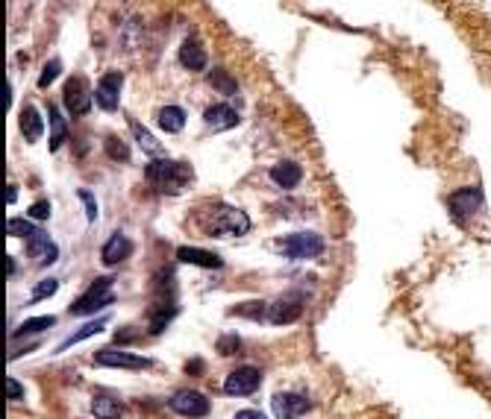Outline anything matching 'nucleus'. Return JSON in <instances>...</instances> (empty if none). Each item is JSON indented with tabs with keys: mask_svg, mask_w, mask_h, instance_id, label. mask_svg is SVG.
<instances>
[{
	"mask_svg": "<svg viewBox=\"0 0 491 419\" xmlns=\"http://www.w3.org/2000/svg\"><path fill=\"white\" fill-rule=\"evenodd\" d=\"M27 217H30V220H47V217H51V203H47V199H39V203H32Z\"/></svg>",
	"mask_w": 491,
	"mask_h": 419,
	"instance_id": "nucleus-33",
	"label": "nucleus"
},
{
	"mask_svg": "<svg viewBox=\"0 0 491 419\" xmlns=\"http://www.w3.org/2000/svg\"><path fill=\"white\" fill-rule=\"evenodd\" d=\"M112 276H101V279H94V284L91 288L79 296V299H74V305L68 308V314L71 317H86V314H94V311H101V308H106V305H115V293H112Z\"/></svg>",
	"mask_w": 491,
	"mask_h": 419,
	"instance_id": "nucleus-2",
	"label": "nucleus"
},
{
	"mask_svg": "<svg viewBox=\"0 0 491 419\" xmlns=\"http://www.w3.org/2000/svg\"><path fill=\"white\" fill-rule=\"evenodd\" d=\"M147 182L159 191V194H179L189 182H191V167L183 161H171V159H153L144 171Z\"/></svg>",
	"mask_w": 491,
	"mask_h": 419,
	"instance_id": "nucleus-1",
	"label": "nucleus"
},
{
	"mask_svg": "<svg viewBox=\"0 0 491 419\" xmlns=\"http://www.w3.org/2000/svg\"><path fill=\"white\" fill-rule=\"evenodd\" d=\"M168 408L179 416H189V419H200L209 413V399L198 390H177L171 399H168Z\"/></svg>",
	"mask_w": 491,
	"mask_h": 419,
	"instance_id": "nucleus-6",
	"label": "nucleus"
},
{
	"mask_svg": "<svg viewBox=\"0 0 491 419\" xmlns=\"http://www.w3.org/2000/svg\"><path fill=\"white\" fill-rule=\"evenodd\" d=\"M91 413H94L97 419H121V416H124V405H121L118 399L97 393V396L91 399Z\"/></svg>",
	"mask_w": 491,
	"mask_h": 419,
	"instance_id": "nucleus-21",
	"label": "nucleus"
},
{
	"mask_svg": "<svg viewBox=\"0 0 491 419\" xmlns=\"http://www.w3.org/2000/svg\"><path fill=\"white\" fill-rule=\"evenodd\" d=\"M203 226H206V232L212 234V238H218V234H244L250 229V217L244 211H238V208L218 206Z\"/></svg>",
	"mask_w": 491,
	"mask_h": 419,
	"instance_id": "nucleus-3",
	"label": "nucleus"
},
{
	"mask_svg": "<svg viewBox=\"0 0 491 419\" xmlns=\"http://www.w3.org/2000/svg\"><path fill=\"white\" fill-rule=\"evenodd\" d=\"M15 197H18V191H15V185H9V188H6V203H9V206L15 203Z\"/></svg>",
	"mask_w": 491,
	"mask_h": 419,
	"instance_id": "nucleus-38",
	"label": "nucleus"
},
{
	"mask_svg": "<svg viewBox=\"0 0 491 419\" xmlns=\"http://www.w3.org/2000/svg\"><path fill=\"white\" fill-rule=\"evenodd\" d=\"M262 384V373L256 370V366H238V370H233L230 375H227L224 381V393L227 396H250L259 390Z\"/></svg>",
	"mask_w": 491,
	"mask_h": 419,
	"instance_id": "nucleus-7",
	"label": "nucleus"
},
{
	"mask_svg": "<svg viewBox=\"0 0 491 419\" xmlns=\"http://www.w3.org/2000/svg\"><path fill=\"white\" fill-rule=\"evenodd\" d=\"M300 314H303V299L300 296H283V299H276L274 305H268V323L286 326V323L298 320Z\"/></svg>",
	"mask_w": 491,
	"mask_h": 419,
	"instance_id": "nucleus-12",
	"label": "nucleus"
},
{
	"mask_svg": "<svg viewBox=\"0 0 491 419\" xmlns=\"http://www.w3.org/2000/svg\"><path fill=\"white\" fill-rule=\"evenodd\" d=\"M271 408H274L276 419H300V416L309 413L312 401H309L303 393H276L271 399Z\"/></svg>",
	"mask_w": 491,
	"mask_h": 419,
	"instance_id": "nucleus-8",
	"label": "nucleus"
},
{
	"mask_svg": "<svg viewBox=\"0 0 491 419\" xmlns=\"http://www.w3.org/2000/svg\"><path fill=\"white\" fill-rule=\"evenodd\" d=\"M203 121H206V126L209 129H218V132H224V129H233V126H238V112L233 109V106H227V103H215V106H209L206 112H203Z\"/></svg>",
	"mask_w": 491,
	"mask_h": 419,
	"instance_id": "nucleus-14",
	"label": "nucleus"
},
{
	"mask_svg": "<svg viewBox=\"0 0 491 419\" xmlns=\"http://www.w3.org/2000/svg\"><path fill=\"white\" fill-rule=\"evenodd\" d=\"M209 86L215 88V91H221V94H230V97L238 91V82L227 74V71H212L209 74Z\"/></svg>",
	"mask_w": 491,
	"mask_h": 419,
	"instance_id": "nucleus-26",
	"label": "nucleus"
},
{
	"mask_svg": "<svg viewBox=\"0 0 491 419\" xmlns=\"http://www.w3.org/2000/svg\"><path fill=\"white\" fill-rule=\"evenodd\" d=\"M233 317H253V320L265 323L268 320V305L265 302H244L241 308H230Z\"/></svg>",
	"mask_w": 491,
	"mask_h": 419,
	"instance_id": "nucleus-27",
	"label": "nucleus"
},
{
	"mask_svg": "<svg viewBox=\"0 0 491 419\" xmlns=\"http://www.w3.org/2000/svg\"><path fill=\"white\" fill-rule=\"evenodd\" d=\"M483 203V194H480V188H462V191H456L453 197H450V214L456 217V220H465L468 214H473L477 211V206Z\"/></svg>",
	"mask_w": 491,
	"mask_h": 419,
	"instance_id": "nucleus-13",
	"label": "nucleus"
},
{
	"mask_svg": "<svg viewBox=\"0 0 491 419\" xmlns=\"http://www.w3.org/2000/svg\"><path fill=\"white\" fill-rule=\"evenodd\" d=\"M47 121H51V141H47V147H51V153H56V149L68 141V124H65V117L56 106L47 109Z\"/></svg>",
	"mask_w": 491,
	"mask_h": 419,
	"instance_id": "nucleus-20",
	"label": "nucleus"
},
{
	"mask_svg": "<svg viewBox=\"0 0 491 419\" xmlns=\"http://www.w3.org/2000/svg\"><path fill=\"white\" fill-rule=\"evenodd\" d=\"M129 126H133V132H136V141H139V147L144 149V153H151V156H159L162 153V147H159V141L151 135V132H147L139 121H129Z\"/></svg>",
	"mask_w": 491,
	"mask_h": 419,
	"instance_id": "nucleus-25",
	"label": "nucleus"
},
{
	"mask_svg": "<svg viewBox=\"0 0 491 419\" xmlns=\"http://www.w3.org/2000/svg\"><path fill=\"white\" fill-rule=\"evenodd\" d=\"M121 86H124V74L121 71H109L106 77H101V82H97V91H94L97 106H101L103 112H115L118 109Z\"/></svg>",
	"mask_w": 491,
	"mask_h": 419,
	"instance_id": "nucleus-10",
	"label": "nucleus"
},
{
	"mask_svg": "<svg viewBox=\"0 0 491 419\" xmlns=\"http://www.w3.org/2000/svg\"><path fill=\"white\" fill-rule=\"evenodd\" d=\"M156 124L174 135V132H179V129L186 126V109H179V106H165V109H159Z\"/></svg>",
	"mask_w": 491,
	"mask_h": 419,
	"instance_id": "nucleus-23",
	"label": "nucleus"
},
{
	"mask_svg": "<svg viewBox=\"0 0 491 419\" xmlns=\"http://www.w3.org/2000/svg\"><path fill=\"white\" fill-rule=\"evenodd\" d=\"M129 253H133V244H129V238H124V232H115L112 238L103 244V261L109 264V267H115L118 261H124Z\"/></svg>",
	"mask_w": 491,
	"mask_h": 419,
	"instance_id": "nucleus-16",
	"label": "nucleus"
},
{
	"mask_svg": "<svg viewBox=\"0 0 491 419\" xmlns=\"http://www.w3.org/2000/svg\"><path fill=\"white\" fill-rule=\"evenodd\" d=\"M77 197L83 199V206H86V217H89V223L97 220V203H94V197L89 191H77Z\"/></svg>",
	"mask_w": 491,
	"mask_h": 419,
	"instance_id": "nucleus-34",
	"label": "nucleus"
},
{
	"mask_svg": "<svg viewBox=\"0 0 491 419\" xmlns=\"http://www.w3.org/2000/svg\"><path fill=\"white\" fill-rule=\"evenodd\" d=\"M27 253L30 258L36 261V267H51L56 258H59V246L53 244V238L47 232H36V234H30V246H27Z\"/></svg>",
	"mask_w": 491,
	"mask_h": 419,
	"instance_id": "nucleus-11",
	"label": "nucleus"
},
{
	"mask_svg": "<svg viewBox=\"0 0 491 419\" xmlns=\"http://www.w3.org/2000/svg\"><path fill=\"white\" fill-rule=\"evenodd\" d=\"M39 229L32 226V220L27 217V220H21V217H12V220H6V234H12V238H27V234H36Z\"/></svg>",
	"mask_w": 491,
	"mask_h": 419,
	"instance_id": "nucleus-28",
	"label": "nucleus"
},
{
	"mask_svg": "<svg viewBox=\"0 0 491 419\" xmlns=\"http://www.w3.org/2000/svg\"><path fill=\"white\" fill-rule=\"evenodd\" d=\"M9 103H12V88H9V82L4 86V106L9 109Z\"/></svg>",
	"mask_w": 491,
	"mask_h": 419,
	"instance_id": "nucleus-37",
	"label": "nucleus"
},
{
	"mask_svg": "<svg viewBox=\"0 0 491 419\" xmlns=\"http://www.w3.org/2000/svg\"><path fill=\"white\" fill-rule=\"evenodd\" d=\"M6 390H9V399H24V387L15 378H6Z\"/></svg>",
	"mask_w": 491,
	"mask_h": 419,
	"instance_id": "nucleus-35",
	"label": "nucleus"
},
{
	"mask_svg": "<svg viewBox=\"0 0 491 419\" xmlns=\"http://www.w3.org/2000/svg\"><path fill=\"white\" fill-rule=\"evenodd\" d=\"M271 179L280 188H298L303 179V171H300V164H294V161H280L271 167Z\"/></svg>",
	"mask_w": 491,
	"mask_h": 419,
	"instance_id": "nucleus-17",
	"label": "nucleus"
},
{
	"mask_svg": "<svg viewBox=\"0 0 491 419\" xmlns=\"http://www.w3.org/2000/svg\"><path fill=\"white\" fill-rule=\"evenodd\" d=\"M177 258L183 264H194V267H206V270H221L224 261L215 253H206V249H194V246H179Z\"/></svg>",
	"mask_w": 491,
	"mask_h": 419,
	"instance_id": "nucleus-15",
	"label": "nucleus"
},
{
	"mask_svg": "<svg viewBox=\"0 0 491 419\" xmlns=\"http://www.w3.org/2000/svg\"><path fill=\"white\" fill-rule=\"evenodd\" d=\"M280 249L291 261H309V258H318L324 253V238L315 232H298V234H288L280 244Z\"/></svg>",
	"mask_w": 491,
	"mask_h": 419,
	"instance_id": "nucleus-4",
	"label": "nucleus"
},
{
	"mask_svg": "<svg viewBox=\"0 0 491 419\" xmlns=\"http://www.w3.org/2000/svg\"><path fill=\"white\" fill-rule=\"evenodd\" d=\"M179 62H183V68H189V71H203L206 68V50L200 47V41L189 39L179 47Z\"/></svg>",
	"mask_w": 491,
	"mask_h": 419,
	"instance_id": "nucleus-19",
	"label": "nucleus"
},
{
	"mask_svg": "<svg viewBox=\"0 0 491 419\" xmlns=\"http://www.w3.org/2000/svg\"><path fill=\"white\" fill-rule=\"evenodd\" d=\"M18 124H21V132H24V138H27V141H39V138H42V129H44V124H42V114H39V109L32 106V103H27V106L21 109Z\"/></svg>",
	"mask_w": 491,
	"mask_h": 419,
	"instance_id": "nucleus-18",
	"label": "nucleus"
},
{
	"mask_svg": "<svg viewBox=\"0 0 491 419\" xmlns=\"http://www.w3.org/2000/svg\"><path fill=\"white\" fill-rule=\"evenodd\" d=\"M53 326H56V317H30V320H24L9 334V340H21V338H27V334H42V331L53 328Z\"/></svg>",
	"mask_w": 491,
	"mask_h": 419,
	"instance_id": "nucleus-22",
	"label": "nucleus"
},
{
	"mask_svg": "<svg viewBox=\"0 0 491 419\" xmlns=\"http://www.w3.org/2000/svg\"><path fill=\"white\" fill-rule=\"evenodd\" d=\"M106 153H109L112 159H115V161H127V159H129V149H127V144H124V141H118L115 135H109V138H106Z\"/></svg>",
	"mask_w": 491,
	"mask_h": 419,
	"instance_id": "nucleus-30",
	"label": "nucleus"
},
{
	"mask_svg": "<svg viewBox=\"0 0 491 419\" xmlns=\"http://www.w3.org/2000/svg\"><path fill=\"white\" fill-rule=\"evenodd\" d=\"M94 364L97 366H118V370H151L153 361L141 358L136 352H121V349H101L94 352Z\"/></svg>",
	"mask_w": 491,
	"mask_h": 419,
	"instance_id": "nucleus-5",
	"label": "nucleus"
},
{
	"mask_svg": "<svg viewBox=\"0 0 491 419\" xmlns=\"http://www.w3.org/2000/svg\"><path fill=\"white\" fill-rule=\"evenodd\" d=\"M103 326H106V317H101V320H91V323H86L79 331H74L71 338H65L62 343H59V349L56 352H65V349H71V346H77V343H83V340H89V338H94V334H101L103 331Z\"/></svg>",
	"mask_w": 491,
	"mask_h": 419,
	"instance_id": "nucleus-24",
	"label": "nucleus"
},
{
	"mask_svg": "<svg viewBox=\"0 0 491 419\" xmlns=\"http://www.w3.org/2000/svg\"><path fill=\"white\" fill-rule=\"evenodd\" d=\"M65 109H68L71 114H86L91 109V94H89V82L86 77H71L68 82H65Z\"/></svg>",
	"mask_w": 491,
	"mask_h": 419,
	"instance_id": "nucleus-9",
	"label": "nucleus"
},
{
	"mask_svg": "<svg viewBox=\"0 0 491 419\" xmlns=\"http://www.w3.org/2000/svg\"><path fill=\"white\" fill-rule=\"evenodd\" d=\"M59 74H62V62H59V59H51V62L44 65L42 77H39V86H42V88H47V86H51V82H53Z\"/></svg>",
	"mask_w": 491,
	"mask_h": 419,
	"instance_id": "nucleus-31",
	"label": "nucleus"
},
{
	"mask_svg": "<svg viewBox=\"0 0 491 419\" xmlns=\"http://www.w3.org/2000/svg\"><path fill=\"white\" fill-rule=\"evenodd\" d=\"M59 291V281L56 279H42L39 284H36V291H32V302H42V299H47V296H53Z\"/></svg>",
	"mask_w": 491,
	"mask_h": 419,
	"instance_id": "nucleus-29",
	"label": "nucleus"
},
{
	"mask_svg": "<svg viewBox=\"0 0 491 419\" xmlns=\"http://www.w3.org/2000/svg\"><path fill=\"white\" fill-rule=\"evenodd\" d=\"M236 419H268V416L262 413V411H238Z\"/></svg>",
	"mask_w": 491,
	"mask_h": 419,
	"instance_id": "nucleus-36",
	"label": "nucleus"
},
{
	"mask_svg": "<svg viewBox=\"0 0 491 419\" xmlns=\"http://www.w3.org/2000/svg\"><path fill=\"white\" fill-rule=\"evenodd\" d=\"M238 349H241L238 334H224V338H218V352H221V355H236Z\"/></svg>",
	"mask_w": 491,
	"mask_h": 419,
	"instance_id": "nucleus-32",
	"label": "nucleus"
}]
</instances>
